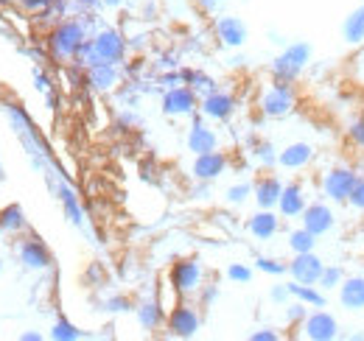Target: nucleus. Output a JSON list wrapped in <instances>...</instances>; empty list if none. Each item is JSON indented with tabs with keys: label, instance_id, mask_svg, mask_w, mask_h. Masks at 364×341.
<instances>
[{
	"label": "nucleus",
	"instance_id": "f257e3e1",
	"mask_svg": "<svg viewBox=\"0 0 364 341\" xmlns=\"http://www.w3.org/2000/svg\"><path fill=\"white\" fill-rule=\"evenodd\" d=\"M92 28L90 23L85 17H65L59 20L53 28H48L46 34V48H48V56L56 59V62H73L79 48L90 40Z\"/></svg>",
	"mask_w": 364,
	"mask_h": 341
},
{
	"label": "nucleus",
	"instance_id": "f03ea898",
	"mask_svg": "<svg viewBox=\"0 0 364 341\" xmlns=\"http://www.w3.org/2000/svg\"><path fill=\"white\" fill-rule=\"evenodd\" d=\"M311 53H314V50H311V43H306V40H297V43L286 45V48L272 59V65H269L272 82L294 85V82L303 76V70L309 67Z\"/></svg>",
	"mask_w": 364,
	"mask_h": 341
},
{
	"label": "nucleus",
	"instance_id": "7ed1b4c3",
	"mask_svg": "<svg viewBox=\"0 0 364 341\" xmlns=\"http://www.w3.org/2000/svg\"><path fill=\"white\" fill-rule=\"evenodd\" d=\"M168 286L177 297L188 299L199 294V288L205 286V266L199 257H180L171 263L168 269Z\"/></svg>",
	"mask_w": 364,
	"mask_h": 341
},
{
	"label": "nucleus",
	"instance_id": "20e7f679",
	"mask_svg": "<svg viewBox=\"0 0 364 341\" xmlns=\"http://www.w3.org/2000/svg\"><path fill=\"white\" fill-rule=\"evenodd\" d=\"M92 45V56L95 62H112V65H124L127 56H129V37H124V31L118 28H95L90 34ZM92 62V65H95Z\"/></svg>",
	"mask_w": 364,
	"mask_h": 341
},
{
	"label": "nucleus",
	"instance_id": "39448f33",
	"mask_svg": "<svg viewBox=\"0 0 364 341\" xmlns=\"http://www.w3.org/2000/svg\"><path fill=\"white\" fill-rule=\"evenodd\" d=\"M294 104H297V92L294 87L286 85V82H272L261 92V101H258V109L264 118L269 121H280L286 115L294 112Z\"/></svg>",
	"mask_w": 364,
	"mask_h": 341
},
{
	"label": "nucleus",
	"instance_id": "423d86ee",
	"mask_svg": "<svg viewBox=\"0 0 364 341\" xmlns=\"http://www.w3.org/2000/svg\"><path fill=\"white\" fill-rule=\"evenodd\" d=\"M359 173L353 166H333L322 173V196L331 202V205H348L350 199V190L356 185Z\"/></svg>",
	"mask_w": 364,
	"mask_h": 341
},
{
	"label": "nucleus",
	"instance_id": "0eeeda50",
	"mask_svg": "<svg viewBox=\"0 0 364 341\" xmlns=\"http://www.w3.org/2000/svg\"><path fill=\"white\" fill-rule=\"evenodd\" d=\"M166 330L174 339H196L202 330V313L191 302H177L166 316Z\"/></svg>",
	"mask_w": 364,
	"mask_h": 341
},
{
	"label": "nucleus",
	"instance_id": "6e6552de",
	"mask_svg": "<svg viewBox=\"0 0 364 341\" xmlns=\"http://www.w3.org/2000/svg\"><path fill=\"white\" fill-rule=\"evenodd\" d=\"M199 95L191 90L188 85H177L163 90V98H160V109L163 115L168 118H191L193 112H199Z\"/></svg>",
	"mask_w": 364,
	"mask_h": 341
},
{
	"label": "nucleus",
	"instance_id": "1a4fd4ad",
	"mask_svg": "<svg viewBox=\"0 0 364 341\" xmlns=\"http://www.w3.org/2000/svg\"><path fill=\"white\" fill-rule=\"evenodd\" d=\"M185 146H188V151L193 157L219 148V134H216V129H210L205 124V115L202 112H193L191 115V126H188V134H185Z\"/></svg>",
	"mask_w": 364,
	"mask_h": 341
},
{
	"label": "nucleus",
	"instance_id": "9d476101",
	"mask_svg": "<svg viewBox=\"0 0 364 341\" xmlns=\"http://www.w3.org/2000/svg\"><path fill=\"white\" fill-rule=\"evenodd\" d=\"M300 330H303V339H309V341L339 339V322H336V316L328 313V310H322V308H314V310L306 316V322L300 325Z\"/></svg>",
	"mask_w": 364,
	"mask_h": 341
},
{
	"label": "nucleus",
	"instance_id": "9b49d317",
	"mask_svg": "<svg viewBox=\"0 0 364 341\" xmlns=\"http://www.w3.org/2000/svg\"><path fill=\"white\" fill-rule=\"evenodd\" d=\"M235 109H238L235 95H230L225 90H213L199 101V112L205 115V121H216V124H228L235 115Z\"/></svg>",
	"mask_w": 364,
	"mask_h": 341
},
{
	"label": "nucleus",
	"instance_id": "f8f14e48",
	"mask_svg": "<svg viewBox=\"0 0 364 341\" xmlns=\"http://www.w3.org/2000/svg\"><path fill=\"white\" fill-rule=\"evenodd\" d=\"M17 260H20L23 269H28V271H46V269H50V263H53L46 241H40L37 235H26V238L17 244Z\"/></svg>",
	"mask_w": 364,
	"mask_h": 341
},
{
	"label": "nucleus",
	"instance_id": "ddd939ff",
	"mask_svg": "<svg viewBox=\"0 0 364 341\" xmlns=\"http://www.w3.org/2000/svg\"><path fill=\"white\" fill-rule=\"evenodd\" d=\"M124 79V67L112 65V62H95L90 67H85V85L92 92H112Z\"/></svg>",
	"mask_w": 364,
	"mask_h": 341
},
{
	"label": "nucleus",
	"instance_id": "4468645a",
	"mask_svg": "<svg viewBox=\"0 0 364 341\" xmlns=\"http://www.w3.org/2000/svg\"><path fill=\"white\" fill-rule=\"evenodd\" d=\"M230 168V157L225 151H208V154H196L193 166H191V176L196 182H216L219 176H225Z\"/></svg>",
	"mask_w": 364,
	"mask_h": 341
},
{
	"label": "nucleus",
	"instance_id": "2eb2a0df",
	"mask_svg": "<svg viewBox=\"0 0 364 341\" xmlns=\"http://www.w3.org/2000/svg\"><path fill=\"white\" fill-rule=\"evenodd\" d=\"M213 31H216V40L225 45V48H232V50L244 48L247 40H250L247 23H244L241 17H235V14H222V17H216Z\"/></svg>",
	"mask_w": 364,
	"mask_h": 341
},
{
	"label": "nucleus",
	"instance_id": "dca6fc26",
	"mask_svg": "<svg viewBox=\"0 0 364 341\" xmlns=\"http://www.w3.org/2000/svg\"><path fill=\"white\" fill-rule=\"evenodd\" d=\"M300 224H303L309 232H314L317 238H322V235L333 232V227H336V213H333L331 202H309V207L300 215Z\"/></svg>",
	"mask_w": 364,
	"mask_h": 341
},
{
	"label": "nucleus",
	"instance_id": "f3484780",
	"mask_svg": "<svg viewBox=\"0 0 364 341\" xmlns=\"http://www.w3.org/2000/svg\"><path fill=\"white\" fill-rule=\"evenodd\" d=\"M322 269H325V260L317 252H303V255H294L289 260V277L297 283H306V286H317Z\"/></svg>",
	"mask_w": 364,
	"mask_h": 341
},
{
	"label": "nucleus",
	"instance_id": "a211bd4d",
	"mask_svg": "<svg viewBox=\"0 0 364 341\" xmlns=\"http://www.w3.org/2000/svg\"><path fill=\"white\" fill-rule=\"evenodd\" d=\"M314 157H317V148H314L311 143H306V140H294V143H289V146L280 148V154H277V166L286 170H303L314 163Z\"/></svg>",
	"mask_w": 364,
	"mask_h": 341
},
{
	"label": "nucleus",
	"instance_id": "6ab92c4d",
	"mask_svg": "<svg viewBox=\"0 0 364 341\" xmlns=\"http://www.w3.org/2000/svg\"><path fill=\"white\" fill-rule=\"evenodd\" d=\"M309 207V193L300 182H283V193H280V202H277V213L280 218H300L303 210Z\"/></svg>",
	"mask_w": 364,
	"mask_h": 341
},
{
	"label": "nucleus",
	"instance_id": "aec40b11",
	"mask_svg": "<svg viewBox=\"0 0 364 341\" xmlns=\"http://www.w3.org/2000/svg\"><path fill=\"white\" fill-rule=\"evenodd\" d=\"M166 316H168V310L163 308V302L157 297H146L135 305V319L140 330H146V333H157L166 325Z\"/></svg>",
	"mask_w": 364,
	"mask_h": 341
},
{
	"label": "nucleus",
	"instance_id": "412c9836",
	"mask_svg": "<svg viewBox=\"0 0 364 341\" xmlns=\"http://www.w3.org/2000/svg\"><path fill=\"white\" fill-rule=\"evenodd\" d=\"M280 193H283V182L274 176V173H264L252 182V199L258 207L264 210H274L277 202H280Z\"/></svg>",
	"mask_w": 364,
	"mask_h": 341
},
{
	"label": "nucleus",
	"instance_id": "4be33fe9",
	"mask_svg": "<svg viewBox=\"0 0 364 341\" xmlns=\"http://www.w3.org/2000/svg\"><path fill=\"white\" fill-rule=\"evenodd\" d=\"M247 232L255 241H272L274 235L280 232V213L277 210H264L258 207V213L247 218Z\"/></svg>",
	"mask_w": 364,
	"mask_h": 341
},
{
	"label": "nucleus",
	"instance_id": "5701e85b",
	"mask_svg": "<svg viewBox=\"0 0 364 341\" xmlns=\"http://www.w3.org/2000/svg\"><path fill=\"white\" fill-rule=\"evenodd\" d=\"M339 305L350 313L364 310V274L345 277V283L339 286Z\"/></svg>",
	"mask_w": 364,
	"mask_h": 341
},
{
	"label": "nucleus",
	"instance_id": "b1692460",
	"mask_svg": "<svg viewBox=\"0 0 364 341\" xmlns=\"http://www.w3.org/2000/svg\"><path fill=\"white\" fill-rule=\"evenodd\" d=\"M53 193H56V199L62 202V210H65V218L73 224V227H85V210H82V205H79V196H76V190L68 185V182H59L56 188H53Z\"/></svg>",
	"mask_w": 364,
	"mask_h": 341
},
{
	"label": "nucleus",
	"instance_id": "393cba45",
	"mask_svg": "<svg viewBox=\"0 0 364 341\" xmlns=\"http://www.w3.org/2000/svg\"><path fill=\"white\" fill-rule=\"evenodd\" d=\"M28 229V218L20 205H3L0 207V232L3 235H23Z\"/></svg>",
	"mask_w": 364,
	"mask_h": 341
},
{
	"label": "nucleus",
	"instance_id": "a878e982",
	"mask_svg": "<svg viewBox=\"0 0 364 341\" xmlns=\"http://www.w3.org/2000/svg\"><path fill=\"white\" fill-rule=\"evenodd\" d=\"M342 40L348 45L364 43V6H356L342 23Z\"/></svg>",
	"mask_w": 364,
	"mask_h": 341
},
{
	"label": "nucleus",
	"instance_id": "bb28decb",
	"mask_svg": "<svg viewBox=\"0 0 364 341\" xmlns=\"http://www.w3.org/2000/svg\"><path fill=\"white\" fill-rule=\"evenodd\" d=\"M180 70H182V85L191 87L199 98L208 95V92H213V90H219V87H216V79L208 76L205 70H196V67H180Z\"/></svg>",
	"mask_w": 364,
	"mask_h": 341
},
{
	"label": "nucleus",
	"instance_id": "cd10ccee",
	"mask_svg": "<svg viewBox=\"0 0 364 341\" xmlns=\"http://www.w3.org/2000/svg\"><path fill=\"white\" fill-rule=\"evenodd\" d=\"M289 291H291V299H300L306 302L309 308H325V291L319 286H306V283H297V280H289Z\"/></svg>",
	"mask_w": 364,
	"mask_h": 341
},
{
	"label": "nucleus",
	"instance_id": "c85d7f7f",
	"mask_svg": "<svg viewBox=\"0 0 364 341\" xmlns=\"http://www.w3.org/2000/svg\"><path fill=\"white\" fill-rule=\"evenodd\" d=\"M317 235L314 232H309L303 224L297 227V229H291L289 232V238H286V244H289V249H291V255H303V252H317Z\"/></svg>",
	"mask_w": 364,
	"mask_h": 341
},
{
	"label": "nucleus",
	"instance_id": "c756f323",
	"mask_svg": "<svg viewBox=\"0 0 364 341\" xmlns=\"http://www.w3.org/2000/svg\"><path fill=\"white\" fill-rule=\"evenodd\" d=\"M48 339H53V341H79V339H85V330H82L76 322H70L68 316H59V319L50 325Z\"/></svg>",
	"mask_w": 364,
	"mask_h": 341
},
{
	"label": "nucleus",
	"instance_id": "7c9ffc66",
	"mask_svg": "<svg viewBox=\"0 0 364 341\" xmlns=\"http://www.w3.org/2000/svg\"><path fill=\"white\" fill-rule=\"evenodd\" d=\"M252 143V160L261 166L264 170H272L274 166H277V148H274L269 140H258V137H252L250 140Z\"/></svg>",
	"mask_w": 364,
	"mask_h": 341
},
{
	"label": "nucleus",
	"instance_id": "2f4dec72",
	"mask_svg": "<svg viewBox=\"0 0 364 341\" xmlns=\"http://www.w3.org/2000/svg\"><path fill=\"white\" fill-rule=\"evenodd\" d=\"M309 313H311V308L306 302H300V299H291V302L283 305V319H286L289 328H300Z\"/></svg>",
	"mask_w": 364,
	"mask_h": 341
},
{
	"label": "nucleus",
	"instance_id": "473e14b6",
	"mask_svg": "<svg viewBox=\"0 0 364 341\" xmlns=\"http://www.w3.org/2000/svg\"><path fill=\"white\" fill-rule=\"evenodd\" d=\"M345 277H348V274H345V269H342V266H328V263H325L322 277H319L317 286L325 291V294H328V291H339V286L345 283Z\"/></svg>",
	"mask_w": 364,
	"mask_h": 341
},
{
	"label": "nucleus",
	"instance_id": "72a5a7b5",
	"mask_svg": "<svg viewBox=\"0 0 364 341\" xmlns=\"http://www.w3.org/2000/svg\"><path fill=\"white\" fill-rule=\"evenodd\" d=\"M252 199V182H235L225 190V202L232 205V207H241Z\"/></svg>",
	"mask_w": 364,
	"mask_h": 341
},
{
	"label": "nucleus",
	"instance_id": "f704fd0d",
	"mask_svg": "<svg viewBox=\"0 0 364 341\" xmlns=\"http://www.w3.org/2000/svg\"><path fill=\"white\" fill-rule=\"evenodd\" d=\"M255 269L261 271V274H267V277H283V274H289V263H283V260H277V257H255Z\"/></svg>",
	"mask_w": 364,
	"mask_h": 341
},
{
	"label": "nucleus",
	"instance_id": "c9c22d12",
	"mask_svg": "<svg viewBox=\"0 0 364 341\" xmlns=\"http://www.w3.org/2000/svg\"><path fill=\"white\" fill-rule=\"evenodd\" d=\"M228 280L230 283H241V286H247V283H252V269L247 266V263H230L228 266Z\"/></svg>",
	"mask_w": 364,
	"mask_h": 341
},
{
	"label": "nucleus",
	"instance_id": "e433bc0d",
	"mask_svg": "<svg viewBox=\"0 0 364 341\" xmlns=\"http://www.w3.org/2000/svg\"><path fill=\"white\" fill-rule=\"evenodd\" d=\"M104 310H107V313H129V310H135V305H132L129 297L115 294V297L104 299Z\"/></svg>",
	"mask_w": 364,
	"mask_h": 341
},
{
	"label": "nucleus",
	"instance_id": "4c0bfd02",
	"mask_svg": "<svg viewBox=\"0 0 364 341\" xmlns=\"http://www.w3.org/2000/svg\"><path fill=\"white\" fill-rule=\"evenodd\" d=\"M348 140H350L359 151H364V118H353V121L348 124Z\"/></svg>",
	"mask_w": 364,
	"mask_h": 341
},
{
	"label": "nucleus",
	"instance_id": "58836bf2",
	"mask_svg": "<svg viewBox=\"0 0 364 341\" xmlns=\"http://www.w3.org/2000/svg\"><path fill=\"white\" fill-rule=\"evenodd\" d=\"M104 3L101 0H73V14L76 17H90V14H98Z\"/></svg>",
	"mask_w": 364,
	"mask_h": 341
},
{
	"label": "nucleus",
	"instance_id": "ea45409f",
	"mask_svg": "<svg viewBox=\"0 0 364 341\" xmlns=\"http://www.w3.org/2000/svg\"><path fill=\"white\" fill-rule=\"evenodd\" d=\"M31 79H34V90L43 92V95L53 90V79H50V73H46L43 67H34V70H31Z\"/></svg>",
	"mask_w": 364,
	"mask_h": 341
},
{
	"label": "nucleus",
	"instance_id": "a19ab883",
	"mask_svg": "<svg viewBox=\"0 0 364 341\" xmlns=\"http://www.w3.org/2000/svg\"><path fill=\"white\" fill-rule=\"evenodd\" d=\"M348 205H350L356 213H364V176H359V179H356V185H353V190H350Z\"/></svg>",
	"mask_w": 364,
	"mask_h": 341
},
{
	"label": "nucleus",
	"instance_id": "79ce46f5",
	"mask_svg": "<svg viewBox=\"0 0 364 341\" xmlns=\"http://www.w3.org/2000/svg\"><path fill=\"white\" fill-rule=\"evenodd\" d=\"M154 82L163 87V90H168V87H177V85H182V70H180V67L163 70V73H160V76H157Z\"/></svg>",
	"mask_w": 364,
	"mask_h": 341
},
{
	"label": "nucleus",
	"instance_id": "37998d69",
	"mask_svg": "<svg viewBox=\"0 0 364 341\" xmlns=\"http://www.w3.org/2000/svg\"><path fill=\"white\" fill-rule=\"evenodd\" d=\"M269 299H272L274 305H286V302H291V291H289V283H277L269 288Z\"/></svg>",
	"mask_w": 364,
	"mask_h": 341
},
{
	"label": "nucleus",
	"instance_id": "c03bdc74",
	"mask_svg": "<svg viewBox=\"0 0 364 341\" xmlns=\"http://www.w3.org/2000/svg\"><path fill=\"white\" fill-rule=\"evenodd\" d=\"M216 299H219V286L210 283V286H202L199 288V308H210Z\"/></svg>",
	"mask_w": 364,
	"mask_h": 341
},
{
	"label": "nucleus",
	"instance_id": "a18cd8bd",
	"mask_svg": "<svg viewBox=\"0 0 364 341\" xmlns=\"http://www.w3.org/2000/svg\"><path fill=\"white\" fill-rule=\"evenodd\" d=\"M20 3V9L26 11V14H40L43 9L50 6V0H17Z\"/></svg>",
	"mask_w": 364,
	"mask_h": 341
},
{
	"label": "nucleus",
	"instance_id": "49530a36",
	"mask_svg": "<svg viewBox=\"0 0 364 341\" xmlns=\"http://www.w3.org/2000/svg\"><path fill=\"white\" fill-rule=\"evenodd\" d=\"M280 339V333L272 330V328H261V330H252L250 333V341H277Z\"/></svg>",
	"mask_w": 364,
	"mask_h": 341
},
{
	"label": "nucleus",
	"instance_id": "de8ad7c7",
	"mask_svg": "<svg viewBox=\"0 0 364 341\" xmlns=\"http://www.w3.org/2000/svg\"><path fill=\"white\" fill-rule=\"evenodd\" d=\"M149 43V37L146 34H137V37H129V50H143Z\"/></svg>",
	"mask_w": 364,
	"mask_h": 341
},
{
	"label": "nucleus",
	"instance_id": "09e8293b",
	"mask_svg": "<svg viewBox=\"0 0 364 341\" xmlns=\"http://www.w3.org/2000/svg\"><path fill=\"white\" fill-rule=\"evenodd\" d=\"M193 3H196L202 11H216V9L222 6V0H193Z\"/></svg>",
	"mask_w": 364,
	"mask_h": 341
},
{
	"label": "nucleus",
	"instance_id": "8fccbe9b",
	"mask_svg": "<svg viewBox=\"0 0 364 341\" xmlns=\"http://www.w3.org/2000/svg\"><path fill=\"white\" fill-rule=\"evenodd\" d=\"M208 190H210V182H199V188L193 190V199H208Z\"/></svg>",
	"mask_w": 364,
	"mask_h": 341
},
{
	"label": "nucleus",
	"instance_id": "3c124183",
	"mask_svg": "<svg viewBox=\"0 0 364 341\" xmlns=\"http://www.w3.org/2000/svg\"><path fill=\"white\" fill-rule=\"evenodd\" d=\"M46 104H48V109H56V107H59V95H56V90L46 92Z\"/></svg>",
	"mask_w": 364,
	"mask_h": 341
},
{
	"label": "nucleus",
	"instance_id": "603ef678",
	"mask_svg": "<svg viewBox=\"0 0 364 341\" xmlns=\"http://www.w3.org/2000/svg\"><path fill=\"white\" fill-rule=\"evenodd\" d=\"M46 336L43 333H37V330H26L23 336H20V341H43Z\"/></svg>",
	"mask_w": 364,
	"mask_h": 341
},
{
	"label": "nucleus",
	"instance_id": "864d4df0",
	"mask_svg": "<svg viewBox=\"0 0 364 341\" xmlns=\"http://www.w3.org/2000/svg\"><path fill=\"white\" fill-rule=\"evenodd\" d=\"M101 3H104V6H107V9H118V6H121V3H124V0H101Z\"/></svg>",
	"mask_w": 364,
	"mask_h": 341
},
{
	"label": "nucleus",
	"instance_id": "5fc2aeb1",
	"mask_svg": "<svg viewBox=\"0 0 364 341\" xmlns=\"http://www.w3.org/2000/svg\"><path fill=\"white\" fill-rule=\"evenodd\" d=\"M17 0H0V9H6V6H14Z\"/></svg>",
	"mask_w": 364,
	"mask_h": 341
},
{
	"label": "nucleus",
	"instance_id": "6e6d98bb",
	"mask_svg": "<svg viewBox=\"0 0 364 341\" xmlns=\"http://www.w3.org/2000/svg\"><path fill=\"white\" fill-rule=\"evenodd\" d=\"M3 176H6V170H3V160H0V182H3Z\"/></svg>",
	"mask_w": 364,
	"mask_h": 341
},
{
	"label": "nucleus",
	"instance_id": "4d7b16f0",
	"mask_svg": "<svg viewBox=\"0 0 364 341\" xmlns=\"http://www.w3.org/2000/svg\"><path fill=\"white\" fill-rule=\"evenodd\" d=\"M0 271H3V266H0Z\"/></svg>",
	"mask_w": 364,
	"mask_h": 341
}]
</instances>
